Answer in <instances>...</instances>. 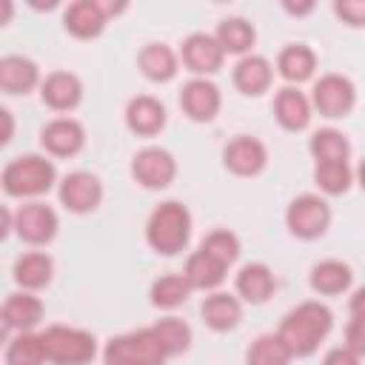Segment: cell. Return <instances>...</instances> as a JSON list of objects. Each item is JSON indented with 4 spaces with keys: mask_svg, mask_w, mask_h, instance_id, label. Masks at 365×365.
Returning a JSON list of instances; mask_svg holds the SVG:
<instances>
[{
    "mask_svg": "<svg viewBox=\"0 0 365 365\" xmlns=\"http://www.w3.org/2000/svg\"><path fill=\"white\" fill-rule=\"evenodd\" d=\"M331 328H334L331 308L322 305L319 299H308L282 317L277 334L294 356H311L319 348V342L331 334Z\"/></svg>",
    "mask_w": 365,
    "mask_h": 365,
    "instance_id": "cell-1",
    "label": "cell"
},
{
    "mask_svg": "<svg viewBox=\"0 0 365 365\" xmlns=\"http://www.w3.org/2000/svg\"><path fill=\"white\" fill-rule=\"evenodd\" d=\"M188 240H191V214L182 202L165 200L148 214L145 242L151 245V251L163 257H174L188 245Z\"/></svg>",
    "mask_w": 365,
    "mask_h": 365,
    "instance_id": "cell-2",
    "label": "cell"
},
{
    "mask_svg": "<svg viewBox=\"0 0 365 365\" xmlns=\"http://www.w3.org/2000/svg\"><path fill=\"white\" fill-rule=\"evenodd\" d=\"M57 180V168L43 154H20L3 168V188L9 197H40Z\"/></svg>",
    "mask_w": 365,
    "mask_h": 365,
    "instance_id": "cell-3",
    "label": "cell"
},
{
    "mask_svg": "<svg viewBox=\"0 0 365 365\" xmlns=\"http://www.w3.org/2000/svg\"><path fill=\"white\" fill-rule=\"evenodd\" d=\"M165 359L168 351L163 348L154 328L111 336L103 348V365H163Z\"/></svg>",
    "mask_w": 365,
    "mask_h": 365,
    "instance_id": "cell-4",
    "label": "cell"
},
{
    "mask_svg": "<svg viewBox=\"0 0 365 365\" xmlns=\"http://www.w3.org/2000/svg\"><path fill=\"white\" fill-rule=\"evenodd\" d=\"M46 359L51 365H88L97 356L94 334L71 325H48L43 334Z\"/></svg>",
    "mask_w": 365,
    "mask_h": 365,
    "instance_id": "cell-5",
    "label": "cell"
},
{
    "mask_svg": "<svg viewBox=\"0 0 365 365\" xmlns=\"http://www.w3.org/2000/svg\"><path fill=\"white\" fill-rule=\"evenodd\" d=\"M285 225L297 240H319L331 225V205L319 194H299L285 208Z\"/></svg>",
    "mask_w": 365,
    "mask_h": 365,
    "instance_id": "cell-6",
    "label": "cell"
},
{
    "mask_svg": "<svg viewBox=\"0 0 365 365\" xmlns=\"http://www.w3.org/2000/svg\"><path fill=\"white\" fill-rule=\"evenodd\" d=\"M131 177L143 185V188H168L177 177V160L168 148L160 145H145L134 154L131 160Z\"/></svg>",
    "mask_w": 365,
    "mask_h": 365,
    "instance_id": "cell-7",
    "label": "cell"
},
{
    "mask_svg": "<svg viewBox=\"0 0 365 365\" xmlns=\"http://www.w3.org/2000/svg\"><path fill=\"white\" fill-rule=\"evenodd\" d=\"M311 106L322 117H345L356 106V88L342 74H322L311 88Z\"/></svg>",
    "mask_w": 365,
    "mask_h": 365,
    "instance_id": "cell-8",
    "label": "cell"
},
{
    "mask_svg": "<svg viewBox=\"0 0 365 365\" xmlns=\"http://www.w3.org/2000/svg\"><path fill=\"white\" fill-rule=\"evenodd\" d=\"M57 225H60L57 222V214L46 202L31 200V202H23L14 211V231L29 245H46V242H51L54 234H57Z\"/></svg>",
    "mask_w": 365,
    "mask_h": 365,
    "instance_id": "cell-9",
    "label": "cell"
},
{
    "mask_svg": "<svg viewBox=\"0 0 365 365\" xmlns=\"http://www.w3.org/2000/svg\"><path fill=\"white\" fill-rule=\"evenodd\" d=\"M57 194H60V202L71 214H88L103 200V182L91 171H71V174H66L60 180Z\"/></svg>",
    "mask_w": 365,
    "mask_h": 365,
    "instance_id": "cell-10",
    "label": "cell"
},
{
    "mask_svg": "<svg viewBox=\"0 0 365 365\" xmlns=\"http://www.w3.org/2000/svg\"><path fill=\"white\" fill-rule=\"evenodd\" d=\"M180 60L188 71H194L197 77H208L214 71L222 68V60H225V51L222 46L217 43L214 34H205V31H194L182 40V48H180Z\"/></svg>",
    "mask_w": 365,
    "mask_h": 365,
    "instance_id": "cell-11",
    "label": "cell"
},
{
    "mask_svg": "<svg viewBox=\"0 0 365 365\" xmlns=\"http://www.w3.org/2000/svg\"><path fill=\"white\" fill-rule=\"evenodd\" d=\"M222 163L237 177H257L268 165V148L262 140L251 134H240L228 140V145L222 148Z\"/></svg>",
    "mask_w": 365,
    "mask_h": 365,
    "instance_id": "cell-12",
    "label": "cell"
},
{
    "mask_svg": "<svg viewBox=\"0 0 365 365\" xmlns=\"http://www.w3.org/2000/svg\"><path fill=\"white\" fill-rule=\"evenodd\" d=\"M220 106H222V94L205 77H191L180 91V108L194 123H211L220 114Z\"/></svg>",
    "mask_w": 365,
    "mask_h": 365,
    "instance_id": "cell-13",
    "label": "cell"
},
{
    "mask_svg": "<svg viewBox=\"0 0 365 365\" xmlns=\"http://www.w3.org/2000/svg\"><path fill=\"white\" fill-rule=\"evenodd\" d=\"M40 145L51 157H74L86 145V128L74 117H54L40 131Z\"/></svg>",
    "mask_w": 365,
    "mask_h": 365,
    "instance_id": "cell-14",
    "label": "cell"
},
{
    "mask_svg": "<svg viewBox=\"0 0 365 365\" xmlns=\"http://www.w3.org/2000/svg\"><path fill=\"white\" fill-rule=\"evenodd\" d=\"M106 23H108V14H106L100 0H77L63 14L66 31L74 34L77 40H91V37L103 34Z\"/></svg>",
    "mask_w": 365,
    "mask_h": 365,
    "instance_id": "cell-15",
    "label": "cell"
},
{
    "mask_svg": "<svg viewBox=\"0 0 365 365\" xmlns=\"http://www.w3.org/2000/svg\"><path fill=\"white\" fill-rule=\"evenodd\" d=\"M40 97L51 111H71L83 100V83L71 71H51L40 83Z\"/></svg>",
    "mask_w": 365,
    "mask_h": 365,
    "instance_id": "cell-16",
    "label": "cell"
},
{
    "mask_svg": "<svg viewBox=\"0 0 365 365\" xmlns=\"http://www.w3.org/2000/svg\"><path fill=\"white\" fill-rule=\"evenodd\" d=\"M125 125L140 137H154L165 128V106L151 94H137L125 106Z\"/></svg>",
    "mask_w": 365,
    "mask_h": 365,
    "instance_id": "cell-17",
    "label": "cell"
},
{
    "mask_svg": "<svg viewBox=\"0 0 365 365\" xmlns=\"http://www.w3.org/2000/svg\"><path fill=\"white\" fill-rule=\"evenodd\" d=\"M200 317L202 322L217 331V334H225V331H234L242 319V302L237 294H225V291H214L202 299L200 305Z\"/></svg>",
    "mask_w": 365,
    "mask_h": 365,
    "instance_id": "cell-18",
    "label": "cell"
},
{
    "mask_svg": "<svg viewBox=\"0 0 365 365\" xmlns=\"http://www.w3.org/2000/svg\"><path fill=\"white\" fill-rule=\"evenodd\" d=\"M311 97H305L299 88L285 86L274 94V117L285 131H302L311 123Z\"/></svg>",
    "mask_w": 365,
    "mask_h": 365,
    "instance_id": "cell-19",
    "label": "cell"
},
{
    "mask_svg": "<svg viewBox=\"0 0 365 365\" xmlns=\"http://www.w3.org/2000/svg\"><path fill=\"white\" fill-rule=\"evenodd\" d=\"M274 80V66L262 54H245L234 66V86L245 97H259L262 91L271 88Z\"/></svg>",
    "mask_w": 365,
    "mask_h": 365,
    "instance_id": "cell-20",
    "label": "cell"
},
{
    "mask_svg": "<svg viewBox=\"0 0 365 365\" xmlns=\"http://www.w3.org/2000/svg\"><path fill=\"white\" fill-rule=\"evenodd\" d=\"M43 319V302L40 297H34L31 291H14L6 297L3 302V322L6 328L23 334V331H34Z\"/></svg>",
    "mask_w": 365,
    "mask_h": 365,
    "instance_id": "cell-21",
    "label": "cell"
},
{
    "mask_svg": "<svg viewBox=\"0 0 365 365\" xmlns=\"http://www.w3.org/2000/svg\"><path fill=\"white\" fill-rule=\"evenodd\" d=\"M40 68L34 60L23 54H6L0 60V88L6 94H29L34 86H40Z\"/></svg>",
    "mask_w": 365,
    "mask_h": 365,
    "instance_id": "cell-22",
    "label": "cell"
},
{
    "mask_svg": "<svg viewBox=\"0 0 365 365\" xmlns=\"http://www.w3.org/2000/svg\"><path fill=\"white\" fill-rule=\"evenodd\" d=\"M137 66L151 83H168L180 71V54L165 43H145L137 54Z\"/></svg>",
    "mask_w": 365,
    "mask_h": 365,
    "instance_id": "cell-23",
    "label": "cell"
},
{
    "mask_svg": "<svg viewBox=\"0 0 365 365\" xmlns=\"http://www.w3.org/2000/svg\"><path fill=\"white\" fill-rule=\"evenodd\" d=\"M274 288H277V279H274V271L265 262H248L237 274V297L251 302V305L268 302Z\"/></svg>",
    "mask_w": 365,
    "mask_h": 365,
    "instance_id": "cell-24",
    "label": "cell"
},
{
    "mask_svg": "<svg viewBox=\"0 0 365 365\" xmlns=\"http://www.w3.org/2000/svg\"><path fill=\"white\" fill-rule=\"evenodd\" d=\"M225 271H228V265H222L220 259H214L211 254H205L202 248H197V251L185 259L182 277L191 282L194 291H214V288L222 285Z\"/></svg>",
    "mask_w": 365,
    "mask_h": 365,
    "instance_id": "cell-25",
    "label": "cell"
},
{
    "mask_svg": "<svg viewBox=\"0 0 365 365\" xmlns=\"http://www.w3.org/2000/svg\"><path fill=\"white\" fill-rule=\"evenodd\" d=\"M351 279H354V271L342 259H322L308 274L311 288L317 294H322V297H336V294L348 291L351 288Z\"/></svg>",
    "mask_w": 365,
    "mask_h": 365,
    "instance_id": "cell-26",
    "label": "cell"
},
{
    "mask_svg": "<svg viewBox=\"0 0 365 365\" xmlns=\"http://www.w3.org/2000/svg\"><path fill=\"white\" fill-rule=\"evenodd\" d=\"M51 274H54V262L43 251H29V254L17 257V262H14V282L23 291H37V288L48 285Z\"/></svg>",
    "mask_w": 365,
    "mask_h": 365,
    "instance_id": "cell-27",
    "label": "cell"
},
{
    "mask_svg": "<svg viewBox=\"0 0 365 365\" xmlns=\"http://www.w3.org/2000/svg\"><path fill=\"white\" fill-rule=\"evenodd\" d=\"M314 68H317V54L305 43H291L277 57V71L288 83H305L314 74Z\"/></svg>",
    "mask_w": 365,
    "mask_h": 365,
    "instance_id": "cell-28",
    "label": "cell"
},
{
    "mask_svg": "<svg viewBox=\"0 0 365 365\" xmlns=\"http://www.w3.org/2000/svg\"><path fill=\"white\" fill-rule=\"evenodd\" d=\"M217 43L222 46L225 54H248L254 40H257V31L254 26L245 20V17H225L220 26H217Z\"/></svg>",
    "mask_w": 365,
    "mask_h": 365,
    "instance_id": "cell-29",
    "label": "cell"
},
{
    "mask_svg": "<svg viewBox=\"0 0 365 365\" xmlns=\"http://www.w3.org/2000/svg\"><path fill=\"white\" fill-rule=\"evenodd\" d=\"M308 151L317 163H348V154H351V143L342 131L336 128H319L311 134V143H308Z\"/></svg>",
    "mask_w": 365,
    "mask_h": 365,
    "instance_id": "cell-30",
    "label": "cell"
},
{
    "mask_svg": "<svg viewBox=\"0 0 365 365\" xmlns=\"http://www.w3.org/2000/svg\"><path fill=\"white\" fill-rule=\"evenodd\" d=\"M191 291H194V288H191V282H188L182 274H163L160 279L151 282L148 297H151V305H154V308L171 311V308L182 305V302L191 297Z\"/></svg>",
    "mask_w": 365,
    "mask_h": 365,
    "instance_id": "cell-31",
    "label": "cell"
},
{
    "mask_svg": "<svg viewBox=\"0 0 365 365\" xmlns=\"http://www.w3.org/2000/svg\"><path fill=\"white\" fill-rule=\"evenodd\" d=\"M291 359L294 354L279 334H259L245 351V365H291Z\"/></svg>",
    "mask_w": 365,
    "mask_h": 365,
    "instance_id": "cell-32",
    "label": "cell"
},
{
    "mask_svg": "<svg viewBox=\"0 0 365 365\" xmlns=\"http://www.w3.org/2000/svg\"><path fill=\"white\" fill-rule=\"evenodd\" d=\"M46 348L43 336L34 331H23L9 339L6 345V365H46Z\"/></svg>",
    "mask_w": 365,
    "mask_h": 365,
    "instance_id": "cell-33",
    "label": "cell"
},
{
    "mask_svg": "<svg viewBox=\"0 0 365 365\" xmlns=\"http://www.w3.org/2000/svg\"><path fill=\"white\" fill-rule=\"evenodd\" d=\"M314 182L319 185L322 194H345L354 182V171L348 163H317L314 165Z\"/></svg>",
    "mask_w": 365,
    "mask_h": 365,
    "instance_id": "cell-34",
    "label": "cell"
},
{
    "mask_svg": "<svg viewBox=\"0 0 365 365\" xmlns=\"http://www.w3.org/2000/svg\"><path fill=\"white\" fill-rule=\"evenodd\" d=\"M151 328H154V334L160 336V342H163V348L168 351V356L185 354V351L191 348V328H188V322H182V319H177V317H163V319H157Z\"/></svg>",
    "mask_w": 365,
    "mask_h": 365,
    "instance_id": "cell-35",
    "label": "cell"
},
{
    "mask_svg": "<svg viewBox=\"0 0 365 365\" xmlns=\"http://www.w3.org/2000/svg\"><path fill=\"white\" fill-rule=\"evenodd\" d=\"M200 248L205 254H211L214 259H220L222 265H231L240 257V237L234 231H228V228H217V231H211V234L202 237Z\"/></svg>",
    "mask_w": 365,
    "mask_h": 365,
    "instance_id": "cell-36",
    "label": "cell"
},
{
    "mask_svg": "<svg viewBox=\"0 0 365 365\" xmlns=\"http://www.w3.org/2000/svg\"><path fill=\"white\" fill-rule=\"evenodd\" d=\"M334 14L342 23L359 29V26H365V0H336L334 3Z\"/></svg>",
    "mask_w": 365,
    "mask_h": 365,
    "instance_id": "cell-37",
    "label": "cell"
},
{
    "mask_svg": "<svg viewBox=\"0 0 365 365\" xmlns=\"http://www.w3.org/2000/svg\"><path fill=\"white\" fill-rule=\"evenodd\" d=\"M345 345L354 354L365 356V317H351V322L345 328Z\"/></svg>",
    "mask_w": 365,
    "mask_h": 365,
    "instance_id": "cell-38",
    "label": "cell"
},
{
    "mask_svg": "<svg viewBox=\"0 0 365 365\" xmlns=\"http://www.w3.org/2000/svg\"><path fill=\"white\" fill-rule=\"evenodd\" d=\"M322 365H362V356L354 354L348 345H339V348H331L322 359Z\"/></svg>",
    "mask_w": 365,
    "mask_h": 365,
    "instance_id": "cell-39",
    "label": "cell"
},
{
    "mask_svg": "<svg viewBox=\"0 0 365 365\" xmlns=\"http://www.w3.org/2000/svg\"><path fill=\"white\" fill-rule=\"evenodd\" d=\"M351 317H365V285L356 288L351 297Z\"/></svg>",
    "mask_w": 365,
    "mask_h": 365,
    "instance_id": "cell-40",
    "label": "cell"
},
{
    "mask_svg": "<svg viewBox=\"0 0 365 365\" xmlns=\"http://www.w3.org/2000/svg\"><path fill=\"white\" fill-rule=\"evenodd\" d=\"M282 9L288 14H308V11H314V3H282Z\"/></svg>",
    "mask_w": 365,
    "mask_h": 365,
    "instance_id": "cell-41",
    "label": "cell"
},
{
    "mask_svg": "<svg viewBox=\"0 0 365 365\" xmlns=\"http://www.w3.org/2000/svg\"><path fill=\"white\" fill-rule=\"evenodd\" d=\"M0 117H3V123H6V131H3V143H9V140H11V131H14V123H11V111H9V108H3V111H0Z\"/></svg>",
    "mask_w": 365,
    "mask_h": 365,
    "instance_id": "cell-42",
    "label": "cell"
},
{
    "mask_svg": "<svg viewBox=\"0 0 365 365\" xmlns=\"http://www.w3.org/2000/svg\"><path fill=\"white\" fill-rule=\"evenodd\" d=\"M356 182H359V188L365 191V160H362L359 168H356Z\"/></svg>",
    "mask_w": 365,
    "mask_h": 365,
    "instance_id": "cell-43",
    "label": "cell"
}]
</instances>
